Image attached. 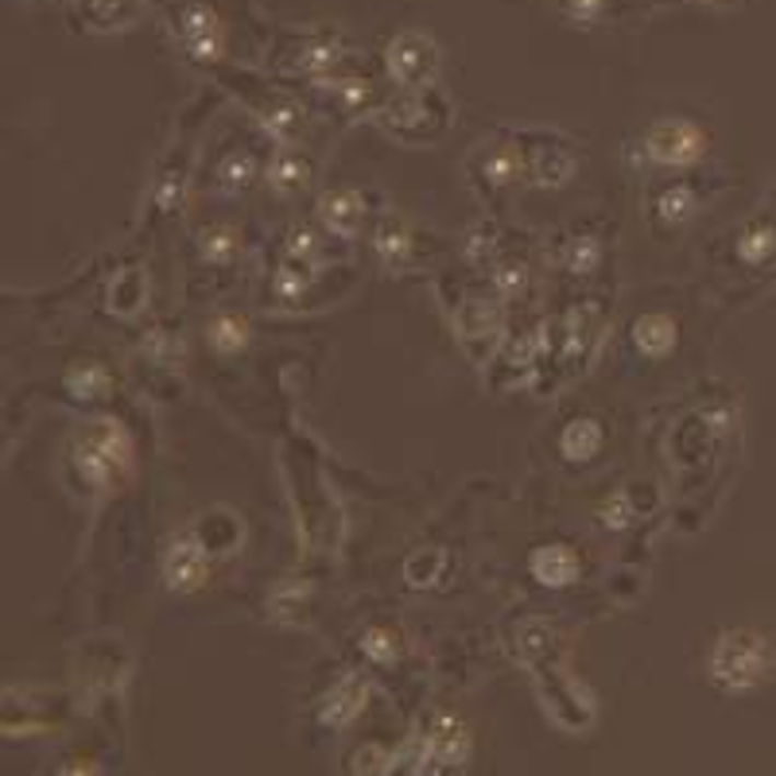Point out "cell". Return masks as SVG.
<instances>
[{"mask_svg": "<svg viewBox=\"0 0 776 776\" xmlns=\"http://www.w3.org/2000/svg\"><path fill=\"white\" fill-rule=\"evenodd\" d=\"M70 466H74L78 482L97 494H113L128 482L132 474V443L117 424L102 419V424L82 427L70 439Z\"/></svg>", "mask_w": 776, "mask_h": 776, "instance_id": "6da1fadb", "label": "cell"}, {"mask_svg": "<svg viewBox=\"0 0 776 776\" xmlns=\"http://www.w3.org/2000/svg\"><path fill=\"white\" fill-rule=\"evenodd\" d=\"M776 649L768 633L761 629H726L710 649V680L718 692L745 695L757 692L761 683L773 675Z\"/></svg>", "mask_w": 776, "mask_h": 776, "instance_id": "7a4b0ae2", "label": "cell"}, {"mask_svg": "<svg viewBox=\"0 0 776 776\" xmlns=\"http://www.w3.org/2000/svg\"><path fill=\"white\" fill-rule=\"evenodd\" d=\"M373 117L381 125V132H389L393 140L427 144V140L443 137L447 125H451V102L439 94L436 85H427V90H401V94L384 97Z\"/></svg>", "mask_w": 776, "mask_h": 776, "instance_id": "3957f363", "label": "cell"}, {"mask_svg": "<svg viewBox=\"0 0 776 776\" xmlns=\"http://www.w3.org/2000/svg\"><path fill=\"white\" fill-rule=\"evenodd\" d=\"M470 183L486 202H501L512 187L524 183V152L517 132H505L497 140H486L478 152L466 160Z\"/></svg>", "mask_w": 776, "mask_h": 776, "instance_id": "277c9868", "label": "cell"}, {"mask_svg": "<svg viewBox=\"0 0 776 776\" xmlns=\"http://www.w3.org/2000/svg\"><path fill=\"white\" fill-rule=\"evenodd\" d=\"M640 152L652 167H664V171H683V167H695L703 155L710 152V132L699 125V120H660L645 132L640 140Z\"/></svg>", "mask_w": 776, "mask_h": 776, "instance_id": "5b68a950", "label": "cell"}, {"mask_svg": "<svg viewBox=\"0 0 776 776\" xmlns=\"http://www.w3.org/2000/svg\"><path fill=\"white\" fill-rule=\"evenodd\" d=\"M439 67H443V51L424 32H401L384 47V74L393 78L401 90H427V85H436Z\"/></svg>", "mask_w": 776, "mask_h": 776, "instance_id": "8992f818", "label": "cell"}, {"mask_svg": "<svg viewBox=\"0 0 776 776\" xmlns=\"http://www.w3.org/2000/svg\"><path fill=\"white\" fill-rule=\"evenodd\" d=\"M524 152V183L529 187H567L579 171V152L571 140L555 137V132H517Z\"/></svg>", "mask_w": 776, "mask_h": 776, "instance_id": "52a82bcc", "label": "cell"}, {"mask_svg": "<svg viewBox=\"0 0 776 776\" xmlns=\"http://www.w3.org/2000/svg\"><path fill=\"white\" fill-rule=\"evenodd\" d=\"M350 59V43L341 39L331 27H315V32L291 35L280 51V67L291 70V74H311V78H326Z\"/></svg>", "mask_w": 776, "mask_h": 776, "instance_id": "ba28073f", "label": "cell"}, {"mask_svg": "<svg viewBox=\"0 0 776 776\" xmlns=\"http://www.w3.org/2000/svg\"><path fill=\"white\" fill-rule=\"evenodd\" d=\"M454 326L474 358H489V350L501 338V311H497V291H470L454 308Z\"/></svg>", "mask_w": 776, "mask_h": 776, "instance_id": "9c48e42d", "label": "cell"}, {"mask_svg": "<svg viewBox=\"0 0 776 776\" xmlns=\"http://www.w3.org/2000/svg\"><path fill=\"white\" fill-rule=\"evenodd\" d=\"M210 564H213V555L206 552L202 540L190 529L171 540L167 552H163V582H167V590H175V594H195V590H202L206 579H210Z\"/></svg>", "mask_w": 776, "mask_h": 776, "instance_id": "30bf717a", "label": "cell"}, {"mask_svg": "<svg viewBox=\"0 0 776 776\" xmlns=\"http://www.w3.org/2000/svg\"><path fill=\"white\" fill-rule=\"evenodd\" d=\"M175 32H179L183 47H187L195 59H222L225 27L213 4H206V0L179 4V9H175Z\"/></svg>", "mask_w": 776, "mask_h": 776, "instance_id": "8fae6325", "label": "cell"}, {"mask_svg": "<svg viewBox=\"0 0 776 776\" xmlns=\"http://www.w3.org/2000/svg\"><path fill=\"white\" fill-rule=\"evenodd\" d=\"M419 761L424 768H462L470 761V730L451 715H439L436 726L419 738Z\"/></svg>", "mask_w": 776, "mask_h": 776, "instance_id": "7c38bea8", "label": "cell"}, {"mask_svg": "<svg viewBox=\"0 0 776 776\" xmlns=\"http://www.w3.org/2000/svg\"><path fill=\"white\" fill-rule=\"evenodd\" d=\"M529 567H532V579H536L540 587L564 590V587H575V582H579L582 555L575 552L571 544H559V540H552V544H540L536 552H532Z\"/></svg>", "mask_w": 776, "mask_h": 776, "instance_id": "4fadbf2b", "label": "cell"}, {"mask_svg": "<svg viewBox=\"0 0 776 776\" xmlns=\"http://www.w3.org/2000/svg\"><path fill=\"white\" fill-rule=\"evenodd\" d=\"M373 256L389 273H401L416 260V230L401 213H381V222L373 225Z\"/></svg>", "mask_w": 776, "mask_h": 776, "instance_id": "5bb4252c", "label": "cell"}, {"mask_svg": "<svg viewBox=\"0 0 776 776\" xmlns=\"http://www.w3.org/2000/svg\"><path fill=\"white\" fill-rule=\"evenodd\" d=\"M318 222L334 238H358L361 222H366V198L361 190L350 187H334L318 198Z\"/></svg>", "mask_w": 776, "mask_h": 776, "instance_id": "9a60e30c", "label": "cell"}, {"mask_svg": "<svg viewBox=\"0 0 776 776\" xmlns=\"http://www.w3.org/2000/svg\"><path fill=\"white\" fill-rule=\"evenodd\" d=\"M734 260L742 268H768L776 260V213H757L734 233Z\"/></svg>", "mask_w": 776, "mask_h": 776, "instance_id": "2e32d148", "label": "cell"}, {"mask_svg": "<svg viewBox=\"0 0 776 776\" xmlns=\"http://www.w3.org/2000/svg\"><path fill=\"white\" fill-rule=\"evenodd\" d=\"M311 175H315V163H311V155L303 152V148H296V144H283L265 167L268 187H273L280 198L303 195V190L311 187Z\"/></svg>", "mask_w": 776, "mask_h": 776, "instance_id": "e0dca14e", "label": "cell"}, {"mask_svg": "<svg viewBox=\"0 0 776 776\" xmlns=\"http://www.w3.org/2000/svg\"><path fill=\"white\" fill-rule=\"evenodd\" d=\"M629 334H633L637 354L649 361L668 358V354L680 346V323H675L668 311H645V315H637L629 326Z\"/></svg>", "mask_w": 776, "mask_h": 776, "instance_id": "ac0fdd59", "label": "cell"}, {"mask_svg": "<svg viewBox=\"0 0 776 776\" xmlns=\"http://www.w3.org/2000/svg\"><path fill=\"white\" fill-rule=\"evenodd\" d=\"M323 273L303 265H291V260H280V268L268 280V303L280 311H308V299L315 296V280Z\"/></svg>", "mask_w": 776, "mask_h": 776, "instance_id": "d6986e66", "label": "cell"}, {"mask_svg": "<svg viewBox=\"0 0 776 776\" xmlns=\"http://www.w3.org/2000/svg\"><path fill=\"white\" fill-rule=\"evenodd\" d=\"M703 206V195L692 179H675V183H664L657 190V202H652V218L660 222V230H680L687 225L699 213Z\"/></svg>", "mask_w": 776, "mask_h": 776, "instance_id": "ffe728a7", "label": "cell"}, {"mask_svg": "<svg viewBox=\"0 0 776 776\" xmlns=\"http://www.w3.org/2000/svg\"><path fill=\"white\" fill-rule=\"evenodd\" d=\"M606 443H610V431L598 416H575V419H567V427L559 431V451H564L567 462L602 459Z\"/></svg>", "mask_w": 776, "mask_h": 776, "instance_id": "44dd1931", "label": "cell"}, {"mask_svg": "<svg viewBox=\"0 0 776 776\" xmlns=\"http://www.w3.org/2000/svg\"><path fill=\"white\" fill-rule=\"evenodd\" d=\"M318 85H323V94L334 102V109L338 113H350V117H361V113H377V94H373V82L361 74H326L318 78Z\"/></svg>", "mask_w": 776, "mask_h": 776, "instance_id": "7402d4cb", "label": "cell"}, {"mask_svg": "<svg viewBox=\"0 0 776 776\" xmlns=\"http://www.w3.org/2000/svg\"><path fill=\"white\" fill-rule=\"evenodd\" d=\"M606 260V238L598 225H579L564 241V268L571 276H594Z\"/></svg>", "mask_w": 776, "mask_h": 776, "instance_id": "603a6c76", "label": "cell"}, {"mask_svg": "<svg viewBox=\"0 0 776 776\" xmlns=\"http://www.w3.org/2000/svg\"><path fill=\"white\" fill-rule=\"evenodd\" d=\"M206 346H210L218 358H238L253 346V323H248L241 311H222L206 323Z\"/></svg>", "mask_w": 776, "mask_h": 776, "instance_id": "cb8c5ba5", "label": "cell"}, {"mask_svg": "<svg viewBox=\"0 0 776 776\" xmlns=\"http://www.w3.org/2000/svg\"><path fill=\"white\" fill-rule=\"evenodd\" d=\"M256 113H260L265 128L273 132L276 140H280V144H299L303 132H308V113H303V105L291 102V97H283V94L260 102L256 105Z\"/></svg>", "mask_w": 776, "mask_h": 776, "instance_id": "d4e9b609", "label": "cell"}, {"mask_svg": "<svg viewBox=\"0 0 776 776\" xmlns=\"http://www.w3.org/2000/svg\"><path fill=\"white\" fill-rule=\"evenodd\" d=\"M366 703H369V683L361 680V675H346V680H341L338 687L323 699V710H318V715H323L326 726L338 730V726H350L354 718L366 710Z\"/></svg>", "mask_w": 776, "mask_h": 776, "instance_id": "484cf974", "label": "cell"}, {"mask_svg": "<svg viewBox=\"0 0 776 776\" xmlns=\"http://www.w3.org/2000/svg\"><path fill=\"white\" fill-rule=\"evenodd\" d=\"M256 175H265L260 160H256L248 148H230V152L218 160V167H213V187L222 190V195H241V190L253 187Z\"/></svg>", "mask_w": 776, "mask_h": 776, "instance_id": "4316f807", "label": "cell"}, {"mask_svg": "<svg viewBox=\"0 0 776 776\" xmlns=\"http://www.w3.org/2000/svg\"><path fill=\"white\" fill-rule=\"evenodd\" d=\"M486 273H489V288H494L501 299H521L524 291H529V283H532L529 260L517 256V253H509V248H501V253L489 260Z\"/></svg>", "mask_w": 776, "mask_h": 776, "instance_id": "83f0119b", "label": "cell"}, {"mask_svg": "<svg viewBox=\"0 0 776 776\" xmlns=\"http://www.w3.org/2000/svg\"><path fill=\"white\" fill-rule=\"evenodd\" d=\"M198 253L206 265L233 268L245 256V238L233 225H206V230H198Z\"/></svg>", "mask_w": 776, "mask_h": 776, "instance_id": "f1b7e54d", "label": "cell"}, {"mask_svg": "<svg viewBox=\"0 0 776 776\" xmlns=\"http://www.w3.org/2000/svg\"><path fill=\"white\" fill-rule=\"evenodd\" d=\"M283 260L326 273V268H331V248H326V238L318 230L296 225V230H288V238H283Z\"/></svg>", "mask_w": 776, "mask_h": 776, "instance_id": "f546056e", "label": "cell"}, {"mask_svg": "<svg viewBox=\"0 0 776 776\" xmlns=\"http://www.w3.org/2000/svg\"><path fill=\"white\" fill-rule=\"evenodd\" d=\"M195 536L210 555H230L241 544V521L230 509H210L202 521L195 524Z\"/></svg>", "mask_w": 776, "mask_h": 776, "instance_id": "4dcf8cb0", "label": "cell"}, {"mask_svg": "<svg viewBox=\"0 0 776 776\" xmlns=\"http://www.w3.org/2000/svg\"><path fill=\"white\" fill-rule=\"evenodd\" d=\"M144 296H148V280L140 268H125V273H117L109 280V291H105V299H109V311L120 318L137 315L140 308H144Z\"/></svg>", "mask_w": 776, "mask_h": 776, "instance_id": "1f68e13d", "label": "cell"}, {"mask_svg": "<svg viewBox=\"0 0 776 776\" xmlns=\"http://www.w3.org/2000/svg\"><path fill=\"white\" fill-rule=\"evenodd\" d=\"M358 645H361V652L381 668L401 664V657L408 652V645H404V637L393 629V625H369V629L361 633Z\"/></svg>", "mask_w": 776, "mask_h": 776, "instance_id": "d6a6232c", "label": "cell"}, {"mask_svg": "<svg viewBox=\"0 0 776 776\" xmlns=\"http://www.w3.org/2000/svg\"><path fill=\"white\" fill-rule=\"evenodd\" d=\"M439 564H443V547H427V552L412 555L408 567H404V575H408L412 587H436Z\"/></svg>", "mask_w": 776, "mask_h": 776, "instance_id": "836d02e7", "label": "cell"}, {"mask_svg": "<svg viewBox=\"0 0 776 776\" xmlns=\"http://www.w3.org/2000/svg\"><path fill=\"white\" fill-rule=\"evenodd\" d=\"M70 393L82 396V401L109 393V373H105V366H78L74 373H70Z\"/></svg>", "mask_w": 776, "mask_h": 776, "instance_id": "e575fe53", "label": "cell"}, {"mask_svg": "<svg viewBox=\"0 0 776 776\" xmlns=\"http://www.w3.org/2000/svg\"><path fill=\"white\" fill-rule=\"evenodd\" d=\"M598 521L606 524V529H629V524L637 521V512H633V494H614L610 501H602Z\"/></svg>", "mask_w": 776, "mask_h": 776, "instance_id": "d590c367", "label": "cell"}, {"mask_svg": "<svg viewBox=\"0 0 776 776\" xmlns=\"http://www.w3.org/2000/svg\"><path fill=\"white\" fill-rule=\"evenodd\" d=\"M393 765V757L381 750V745H369V750H361L358 757H354V773H384V768Z\"/></svg>", "mask_w": 776, "mask_h": 776, "instance_id": "8d00e7d4", "label": "cell"}, {"mask_svg": "<svg viewBox=\"0 0 776 776\" xmlns=\"http://www.w3.org/2000/svg\"><path fill=\"white\" fill-rule=\"evenodd\" d=\"M90 12L105 24H120L128 16V0H90Z\"/></svg>", "mask_w": 776, "mask_h": 776, "instance_id": "74e56055", "label": "cell"}, {"mask_svg": "<svg viewBox=\"0 0 776 776\" xmlns=\"http://www.w3.org/2000/svg\"><path fill=\"white\" fill-rule=\"evenodd\" d=\"M703 4H715V9H738L745 0H703Z\"/></svg>", "mask_w": 776, "mask_h": 776, "instance_id": "f35d334b", "label": "cell"}]
</instances>
